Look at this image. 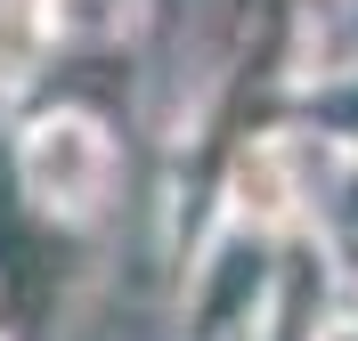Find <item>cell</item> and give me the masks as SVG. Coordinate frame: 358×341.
Segmentation results:
<instances>
[{"label":"cell","mask_w":358,"mask_h":341,"mask_svg":"<svg viewBox=\"0 0 358 341\" xmlns=\"http://www.w3.org/2000/svg\"><path fill=\"white\" fill-rule=\"evenodd\" d=\"M0 146H8L17 187L82 236H106V220L131 195V146L114 130V114L90 106V98H41V106L8 114Z\"/></svg>","instance_id":"cell-1"},{"label":"cell","mask_w":358,"mask_h":341,"mask_svg":"<svg viewBox=\"0 0 358 341\" xmlns=\"http://www.w3.org/2000/svg\"><path fill=\"white\" fill-rule=\"evenodd\" d=\"M342 179H350V146H334L326 130L293 122V114H268L252 122L236 146L212 171V211L220 220H245L261 236H334V204Z\"/></svg>","instance_id":"cell-2"},{"label":"cell","mask_w":358,"mask_h":341,"mask_svg":"<svg viewBox=\"0 0 358 341\" xmlns=\"http://www.w3.org/2000/svg\"><path fill=\"white\" fill-rule=\"evenodd\" d=\"M98 285V236L49 220L0 146V341H73L82 293Z\"/></svg>","instance_id":"cell-3"},{"label":"cell","mask_w":358,"mask_h":341,"mask_svg":"<svg viewBox=\"0 0 358 341\" xmlns=\"http://www.w3.org/2000/svg\"><path fill=\"white\" fill-rule=\"evenodd\" d=\"M293 244L245 220H203L179 268V341H277Z\"/></svg>","instance_id":"cell-4"},{"label":"cell","mask_w":358,"mask_h":341,"mask_svg":"<svg viewBox=\"0 0 358 341\" xmlns=\"http://www.w3.org/2000/svg\"><path fill=\"white\" fill-rule=\"evenodd\" d=\"M57 57H66V41L49 24V0H0V122L41 106Z\"/></svg>","instance_id":"cell-5"},{"label":"cell","mask_w":358,"mask_h":341,"mask_svg":"<svg viewBox=\"0 0 358 341\" xmlns=\"http://www.w3.org/2000/svg\"><path fill=\"white\" fill-rule=\"evenodd\" d=\"M285 114L358 155V66H350V57H334V66H301L285 82Z\"/></svg>","instance_id":"cell-6"},{"label":"cell","mask_w":358,"mask_h":341,"mask_svg":"<svg viewBox=\"0 0 358 341\" xmlns=\"http://www.w3.org/2000/svg\"><path fill=\"white\" fill-rule=\"evenodd\" d=\"M147 8L155 0H49V24H57L66 57H122L147 33Z\"/></svg>","instance_id":"cell-7"},{"label":"cell","mask_w":358,"mask_h":341,"mask_svg":"<svg viewBox=\"0 0 358 341\" xmlns=\"http://www.w3.org/2000/svg\"><path fill=\"white\" fill-rule=\"evenodd\" d=\"M358 236V155H350V179H342V204H334V236L326 244H350Z\"/></svg>","instance_id":"cell-8"},{"label":"cell","mask_w":358,"mask_h":341,"mask_svg":"<svg viewBox=\"0 0 358 341\" xmlns=\"http://www.w3.org/2000/svg\"><path fill=\"white\" fill-rule=\"evenodd\" d=\"M310 341H358V293H342V309H334L326 325H317Z\"/></svg>","instance_id":"cell-9"}]
</instances>
